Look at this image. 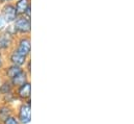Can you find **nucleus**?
<instances>
[{
	"mask_svg": "<svg viewBox=\"0 0 134 124\" xmlns=\"http://www.w3.org/2000/svg\"><path fill=\"white\" fill-rule=\"evenodd\" d=\"M14 87L12 86L10 81L7 80V79H3L1 81V85H0V95H5L7 93H10V92H14Z\"/></svg>",
	"mask_w": 134,
	"mask_h": 124,
	"instance_id": "f8f14e48",
	"label": "nucleus"
},
{
	"mask_svg": "<svg viewBox=\"0 0 134 124\" xmlns=\"http://www.w3.org/2000/svg\"><path fill=\"white\" fill-rule=\"evenodd\" d=\"M13 27L17 35H30L31 33V19L25 16H18L13 22Z\"/></svg>",
	"mask_w": 134,
	"mask_h": 124,
	"instance_id": "f03ea898",
	"label": "nucleus"
},
{
	"mask_svg": "<svg viewBox=\"0 0 134 124\" xmlns=\"http://www.w3.org/2000/svg\"><path fill=\"white\" fill-rule=\"evenodd\" d=\"M14 5L16 7L18 15L22 16L26 12V9L31 6V0H15Z\"/></svg>",
	"mask_w": 134,
	"mask_h": 124,
	"instance_id": "9d476101",
	"label": "nucleus"
},
{
	"mask_svg": "<svg viewBox=\"0 0 134 124\" xmlns=\"http://www.w3.org/2000/svg\"><path fill=\"white\" fill-rule=\"evenodd\" d=\"M15 0H0V6L1 5H4V4H7V3H12Z\"/></svg>",
	"mask_w": 134,
	"mask_h": 124,
	"instance_id": "f3484780",
	"label": "nucleus"
},
{
	"mask_svg": "<svg viewBox=\"0 0 134 124\" xmlns=\"http://www.w3.org/2000/svg\"><path fill=\"white\" fill-rule=\"evenodd\" d=\"M8 26V24H7V22L4 20V18L0 15V32H2V31H4L6 29V27Z\"/></svg>",
	"mask_w": 134,
	"mask_h": 124,
	"instance_id": "2eb2a0df",
	"label": "nucleus"
},
{
	"mask_svg": "<svg viewBox=\"0 0 134 124\" xmlns=\"http://www.w3.org/2000/svg\"><path fill=\"white\" fill-rule=\"evenodd\" d=\"M24 68L22 67H18V66H14V65H9V64H6L4 66V68L1 70V74L2 76L4 77V79H7V80H10L12 78H14L17 74H19Z\"/></svg>",
	"mask_w": 134,
	"mask_h": 124,
	"instance_id": "6e6552de",
	"label": "nucleus"
},
{
	"mask_svg": "<svg viewBox=\"0 0 134 124\" xmlns=\"http://www.w3.org/2000/svg\"><path fill=\"white\" fill-rule=\"evenodd\" d=\"M0 15L4 18V20L7 22V24H13V22L19 16L16 11V7L14 5V2L1 5L0 6Z\"/></svg>",
	"mask_w": 134,
	"mask_h": 124,
	"instance_id": "39448f33",
	"label": "nucleus"
},
{
	"mask_svg": "<svg viewBox=\"0 0 134 124\" xmlns=\"http://www.w3.org/2000/svg\"><path fill=\"white\" fill-rule=\"evenodd\" d=\"M3 124H20V122H19L18 118H16L15 116H10V117H8V118L3 122Z\"/></svg>",
	"mask_w": 134,
	"mask_h": 124,
	"instance_id": "4468645a",
	"label": "nucleus"
},
{
	"mask_svg": "<svg viewBox=\"0 0 134 124\" xmlns=\"http://www.w3.org/2000/svg\"><path fill=\"white\" fill-rule=\"evenodd\" d=\"M18 35L16 34L15 29L12 24H8L6 29L0 32V52L5 54L14 48L15 40Z\"/></svg>",
	"mask_w": 134,
	"mask_h": 124,
	"instance_id": "f257e3e1",
	"label": "nucleus"
},
{
	"mask_svg": "<svg viewBox=\"0 0 134 124\" xmlns=\"http://www.w3.org/2000/svg\"><path fill=\"white\" fill-rule=\"evenodd\" d=\"M14 49L26 58L31 54V38L30 35H18L15 40Z\"/></svg>",
	"mask_w": 134,
	"mask_h": 124,
	"instance_id": "7ed1b4c3",
	"label": "nucleus"
},
{
	"mask_svg": "<svg viewBox=\"0 0 134 124\" xmlns=\"http://www.w3.org/2000/svg\"><path fill=\"white\" fill-rule=\"evenodd\" d=\"M30 58H26L24 55H22L21 53H19L17 50H15L14 48L12 50H9L7 53H5V61L6 64L9 65H14V66H18V67H22L24 68V66L26 65L27 61Z\"/></svg>",
	"mask_w": 134,
	"mask_h": 124,
	"instance_id": "20e7f679",
	"label": "nucleus"
},
{
	"mask_svg": "<svg viewBox=\"0 0 134 124\" xmlns=\"http://www.w3.org/2000/svg\"><path fill=\"white\" fill-rule=\"evenodd\" d=\"M13 116V110L8 104H3L0 106V122H4L8 117Z\"/></svg>",
	"mask_w": 134,
	"mask_h": 124,
	"instance_id": "9b49d317",
	"label": "nucleus"
},
{
	"mask_svg": "<svg viewBox=\"0 0 134 124\" xmlns=\"http://www.w3.org/2000/svg\"><path fill=\"white\" fill-rule=\"evenodd\" d=\"M30 99H28L27 101H24L20 104L19 109H18V120L19 122L22 124H28L30 122Z\"/></svg>",
	"mask_w": 134,
	"mask_h": 124,
	"instance_id": "423d86ee",
	"label": "nucleus"
},
{
	"mask_svg": "<svg viewBox=\"0 0 134 124\" xmlns=\"http://www.w3.org/2000/svg\"><path fill=\"white\" fill-rule=\"evenodd\" d=\"M6 65V61H5V54L0 52V72L1 70L4 68V66Z\"/></svg>",
	"mask_w": 134,
	"mask_h": 124,
	"instance_id": "dca6fc26",
	"label": "nucleus"
},
{
	"mask_svg": "<svg viewBox=\"0 0 134 124\" xmlns=\"http://www.w3.org/2000/svg\"><path fill=\"white\" fill-rule=\"evenodd\" d=\"M2 99H3V101H4L6 104L13 102V101L16 99L15 92H10V93H7V94H5V95H2Z\"/></svg>",
	"mask_w": 134,
	"mask_h": 124,
	"instance_id": "ddd939ff",
	"label": "nucleus"
},
{
	"mask_svg": "<svg viewBox=\"0 0 134 124\" xmlns=\"http://www.w3.org/2000/svg\"><path fill=\"white\" fill-rule=\"evenodd\" d=\"M29 77H30V74L27 73V72L25 71V69H23L19 74H17V75H16L14 78H12L9 81H10L12 86L14 87V89H16V88L20 87L21 85H23V84L29 81Z\"/></svg>",
	"mask_w": 134,
	"mask_h": 124,
	"instance_id": "1a4fd4ad",
	"label": "nucleus"
},
{
	"mask_svg": "<svg viewBox=\"0 0 134 124\" xmlns=\"http://www.w3.org/2000/svg\"><path fill=\"white\" fill-rule=\"evenodd\" d=\"M15 95H16V98H18L19 100L21 101H27L28 99H30V96H31V84L30 81H27L23 85H21L20 87L16 88L14 90Z\"/></svg>",
	"mask_w": 134,
	"mask_h": 124,
	"instance_id": "0eeeda50",
	"label": "nucleus"
},
{
	"mask_svg": "<svg viewBox=\"0 0 134 124\" xmlns=\"http://www.w3.org/2000/svg\"><path fill=\"white\" fill-rule=\"evenodd\" d=\"M1 81H2V79H1V75H0V85H1Z\"/></svg>",
	"mask_w": 134,
	"mask_h": 124,
	"instance_id": "a211bd4d",
	"label": "nucleus"
}]
</instances>
